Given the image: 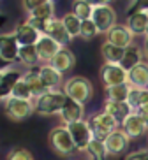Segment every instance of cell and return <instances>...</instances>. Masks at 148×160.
Segmentation results:
<instances>
[{"instance_id": "obj_1", "label": "cell", "mask_w": 148, "mask_h": 160, "mask_svg": "<svg viewBox=\"0 0 148 160\" xmlns=\"http://www.w3.org/2000/svg\"><path fill=\"white\" fill-rule=\"evenodd\" d=\"M62 90L69 99L76 100V102L83 104V106L86 102H90L92 97H94V85L85 76H72V78L65 79Z\"/></svg>"}, {"instance_id": "obj_2", "label": "cell", "mask_w": 148, "mask_h": 160, "mask_svg": "<svg viewBox=\"0 0 148 160\" xmlns=\"http://www.w3.org/2000/svg\"><path fill=\"white\" fill-rule=\"evenodd\" d=\"M67 100V95L64 93V90H48L44 95H41L39 99L33 100V108L35 113L41 116H51V114H60L64 104Z\"/></svg>"}, {"instance_id": "obj_3", "label": "cell", "mask_w": 148, "mask_h": 160, "mask_svg": "<svg viewBox=\"0 0 148 160\" xmlns=\"http://www.w3.org/2000/svg\"><path fill=\"white\" fill-rule=\"evenodd\" d=\"M48 144L57 155L60 157H67L74 153L76 146H74V141L71 137V132L65 125H60V127H55L49 130L48 134Z\"/></svg>"}, {"instance_id": "obj_4", "label": "cell", "mask_w": 148, "mask_h": 160, "mask_svg": "<svg viewBox=\"0 0 148 160\" xmlns=\"http://www.w3.org/2000/svg\"><path fill=\"white\" fill-rule=\"evenodd\" d=\"M88 123H90V127H92L94 137H95V139H100V141H104L113 130L120 128L118 120L113 118L111 114L104 113V111H99V113L92 114L90 120H88Z\"/></svg>"}, {"instance_id": "obj_5", "label": "cell", "mask_w": 148, "mask_h": 160, "mask_svg": "<svg viewBox=\"0 0 148 160\" xmlns=\"http://www.w3.org/2000/svg\"><path fill=\"white\" fill-rule=\"evenodd\" d=\"M4 111L13 122H23L28 116H32V113H35V108H33V100L7 97L4 100Z\"/></svg>"}, {"instance_id": "obj_6", "label": "cell", "mask_w": 148, "mask_h": 160, "mask_svg": "<svg viewBox=\"0 0 148 160\" xmlns=\"http://www.w3.org/2000/svg\"><path fill=\"white\" fill-rule=\"evenodd\" d=\"M71 132V137L74 141V146H76L78 151H86L90 141L94 139V132H92V127L88 120H81V122L71 123V125H65Z\"/></svg>"}, {"instance_id": "obj_7", "label": "cell", "mask_w": 148, "mask_h": 160, "mask_svg": "<svg viewBox=\"0 0 148 160\" xmlns=\"http://www.w3.org/2000/svg\"><path fill=\"white\" fill-rule=\"evenodd\" d=\"M100 79L104 86H115L122 83H129V71H125L120 63H102Z\"/></svg>"}, {"instance_id": "obj_8", "label": "cell", "mask_w": 148, "mask_h": 160, "mask_svg": "<svg viewBox=\"0 0 148 160\" xmlns=\"http://www.w3.org/2000/svg\"><path fill=\"white\" fill-rule=\"evenodd\" d=\"M92 21L95 23L100 33H108L116 25V11L113 9V5L95 7L92 12Z\"/></svg>"}, {"instance_id": "obj_9", "label": "cell", "mask_w": 148, "mask_h": 160, "mask_svg": "<svg viewBox=\"0 0 148 160\" xmlns=\"http://www.w3.org/2000/svg\"><path fill=\"white\" fill-rule=\"evenodd\" d=\"M120 128L129 136V139H138V137H143L148 132V123L145 122L139 113L132 111L124 122L120 123Z\"/></svg>"}, {"instance_id": "obj_10", "label": "cell", "mask_w": 148, "mask_h": 160, "mask_svg": "<svg viewBox=\"0 0 148 160\" xmlns=\"http://www.w3.org/2000/svg\"><path fill=\"white\" fill-rule=\"evenodd\" d=\"M129 136L125 134L122 128H116L110 134V136L104 139V146H106V151H108V157H116V155H122L127 151L129 148Z\"/></svg>"}, {"instance_id": "obj_11", "label": "cell", "mask_w": 148, "mask_h": 160, "mask_svg": "<svg viewBox=\"0 0 148 160\" xmlns=\"http://www.w3.org/2000/svg\"><path fill=\"white\" fill-rule=\"evenodd\" d=\"M106 42L113 44L116 48H122V49H127L134 44V35L129 28H127V25H118L116 23L110 32L106 33Z\"/></svg>"}, {"instance_id": "obj_12", "label": "cell", "mask_w": 148, "mask_h": 160, "mask_svg": "<svg viewBox=\"0 0 148 160\" xmlns=\"http://www.w3.org/2000/svg\"><path fill=\"white\" fill-rule=\"evenodd\" d=\"M18 51H19V44L16 41L14 30L7 33H0V55L7 63L14 65L18 62Z\"/></svg>"}, {"instance_id": "obj_13", "label": "cell", "mask_w": 148, "mask_h": 160, "mask_svg": "<svg viewBox=\"0 0 148 160\" xmlns=\"http://www.w3.org/2000/svg\"><path fill=\"white\" fill-rule=\"evenodd\" d=\"M37 71L46 90H60V86H64V74L58 72L51 63H41Z\"/></svg>"}, {"instance_id": "obj_14", "label": "cell", "mask_w": 148, "mask_h": 160, "mask_svg": "<svg viewBox=\"0 0 148 160\" xmlns=\"http://www.w3.org/2000/svg\"><path fill=\"white\" fill-rule=\"evenodd\" d=\"M60 120H62L64 125H71V123L85 120V106L67 97L62 111H60Z\"/></svg>"}, {"instance_id": "obj_15", "label": "cell", "mask_w": 148, "mask_h": 160, "mask_svg": "<svg viewBox=\"0 0 148 160\" xmlns=\"http://www.w3.org/2000/svg\"><path fill=\"white\" fill-rule=\"evenodd\" d=\"M35 49H37L41 63H49L53 60V57L62 49V46L57 41H53L51 37H48V35H41V39L35 44Z\"/></svg>"}, {"instance_id": "obj_16", "label": "cell", "mask_w": 148, "mask_h": 160, "mask_svg": "<svg viewBox=\"0 0 148 160\" xmlns=\"http://www.w3.org/2000/svg\"><path fill=\"white\" fill-rule=\"evenodd\" d=\"M44 35H48V37H51L53 41H57L62 48H67V44L72 41L71 35H69V32H67L65 27H64L62 19H58V18L48 19V27H46Z\"/></svg>"}, {"instance_id": "obj_17", "label": "cell", "mask_w": 148, "mask_h": 160, "mask_svg": "<svg viewBox=\"0 0 148 160\" xmlns=\"http://www.w3.org/2000/svg\"><path fill=\"white\" fill-rule=\"evenodd\" d=\"M14 35H16V41H18L19 46H35L37 41L41 39V33L35 28H32L27 21H23V23H19L16 27Z\"/></svg>"}, {"instance_id": "obj_18", "label": "cell", "mask_w": 148, "mask_h": 160, "mask_svg": "<svg viewBox=\"0 0 148 160\" xmlns=\"http://www.w3.org/2000/svg\"><path fill=\"white\" fill-rule=\"evenodd\" d=\"M21 76H23V72L18 71V69H13V67L7 69V71H4L2 79H0V99L5 100L7 97H11L13 88H14V85L21 79Z\"/></svg>"}, {"instance_id": "obj_19", "label": "cell", "mask_w": 148, "mask_h": 160, "mask_svg": "<svg viewBox=\"0 0 148 160\" xmlns=\"http://www.w3.org/2000/svg\"><path fill=\"white\" fill-rule=\"evenodd\" d=\"M58 72H69L72 67L76 65V57H74V53L69 49V48H62L60 51L53 57V60L49 62Z\"/></svg>"}, {"instance_id": "obj_20", "label": "cell", "mask_w": 148, "mask_h": 160, "mask_svg": "<svg viewBox=\"0 0 148 160\" xmlns=\"http://www.w3.org/2000/svg\"><path fill=\"white\" fill-rule=\"evenodd\" d=\"M129 85L134 88H146L148 85V62L143 60L129 71Z\"/></svg>"}, {"instance_id": "obj_21", "label": "cell", "mask_w": 148, "mask_h": 160, "mask_svg": "<svg viewBox=\"0 0 148 160\" xmlns=\"http://www.w3.org/2000/svg\"><path fill=\"white\" fill-rule=\"evenodd\" d=\"M102 111L108 114H111L113 118H116L120 123L124 122L125 118L132 113V108H130L127 102H115V100H104V106H102Z\"/></svg>"}, {"instance_id": "obj_22", "label": "cell", "mask_w": 148, "mask_h": 160, "mask_svg": "<svg viewBox=\"0 0 148 160\" xmlns=\"http://www.w3.org/2000/svg\"><path fill=\"white\" fill-rule=\"evenodd\" d=\"M23 79L27 81V85H28L30 92H32L33 100L39 99L41 95H44L46 92H48V90L44 88L41 78H39V71H37V69H28V71H25L23 72Z\"/></svg>"}, {"instance_id": "obj_23", "label": "cell", "mask_w": 148, "mask_h": 160, "mask_svg": "<svg viewBox=\"0 0 148 160\" xmlns=\"http://www.w3.org/2000/svg\"><path fill=\"white\" fill-rule=\"evenodd\" d=\"M125 25L132 32V35H145V30L148 25V12H132L127 16Z\"/></svg>"}, {"instance_id": "obj_24", "label": "cell", "mask_w": 148, "mask_h": 160, "mask_svg": "<svg viewBox=\"0 0 148 160\" xmlns=\"http://www.w3.org/2000/svg\"><path fill=\"white\" fill-rule=\"evenodd\" d=\"M18 62H19V65L27 67V69H33L35 65H39L41 60H39V55H37L35 46H19Z\"/></svg>"}, {"instance_id": "obj_25", "label": "cell", "mask_w": 148, "mask_h": 160, "mask_svg": "<svg viewBox=\"0 0 148 160\" xmlns=\"http://www.w3.org/2000/svg\"><path fill=\"white\" fill-rule=\"evenodd\" d=\"M143 62V49L139 46H136V44H132L130 48H127L124 53V58H122V62H120V65L124 67L125 71H130L132 67H136L138 63H141Z\"/></svg>"}, {"instance_id": "obj_26", "label": "cell", "mask_w": 148, "mask_h": 160, "mask_svg": "<svg viewBox=\"0 0 148 160\" xmlns=\"http://www.w3.org/2000/svg\"><path fill=\"white\" fill-rule=\"evenodd\" d=\"M129 92H130L129 83H122V85H115V86H104L106 100L127 102V99H129Z\"/></svg>"}, {"instance_id": "obj_27", "label": "cell", "mask_w": 148, "mask_h": 160, "mask_svg": "<svg viewBox=\"0 0 148 160\" xmlns=\"http://www.w3.org/2000/svg\"><path fill=\"white\" fill-rule=\"evenodd\" d=\"M124 53L125 49L116 48L110 42H102V46H100V55H102L104 63H120L124 58Z\"/></svg>"}, {"instance_id": "obj_28", "label": "cell", "mask_w": 148, "mask_h": 160, "mask_svg": "<svg viewBox=\"0 0 148 160\" xmlns=\"http://www.w3.org/2000/svg\"><path fill=\"white\" fill-rule=\"evenodd\" d=\"M60 19H62V23H64V27H65V30L69 32L71 39L79 37V32H81V23H83V21L78 18L74 12H67V14H64Z\"/></svg>"}, {"instance_id": "obj_29", "label": "cell", "mask_w": 148, "mask_h": 160, "mask_svg": "<svg viewBox=\"0 0 148 160\" xmlns=\"http://www.w3.org/2000/svg\"><path fill=\"white\" fill-rule=\"evenodd\" d=\"M86 155L90 157V160H106L108 158V151H106L104 141L100 139H92L88 148H86Z\"/></svg>"}, {"instance_id": "obj_30", "label": "cell", "mask_w": 148, "mask_h": 160, "mask_svg": "<svg viewBox=\"0 0 148 160\" xmlns=\"http://www.w3.org/2000/svg\"><path fill=\"white\" fill-rule=\"evenodd\" d=\"M30 18H39V19H51L55 16V0H46L43 5H39L37 9L28 12Z\"/></svg>"}, {"instance_id": "obj_31", "label": "cell", "mask_w": 148, "mask_h": 160, "mask_svg": "<svg viewBox=\"0 0 148 160\" xmlns=\"http://www.w3.org/2000/svg\"><path fill=\"white\" fill-rule=\"evenodd\" d=\"M72 12L81 19V21H85V19H92L94 7H92L86 0H74V2H72Z\"/></svg>"}, {"instance_id": "obj_32", "label": "cell", "mask_w": 148, "mask_h": 160, "mask_svg": "<svg viewBox=\"0 0 148 160\" xmlns=\"http://www.w3.org/2000/svg\"><path fill=\"white\" fill-rule=\"evenodd\" d=\"M11 97H16V99H25V100H33L32 92H30L28 85H27V81L23 79V76H21V79H19L18 83L14 85Z\"/></svg>"}, {"instance_id": "obj_33", "label": "cell", "mask_w": 148, "mask_h": 160, "mask_svg": "<svg viewBox=\"0 0 148 160\" xmlns=\"http://www.w3.org/2000/svg\"><path fill=\"white\" fill-rule=\"evenodd\" d=\"M99 28L95 27V23L92 21V19H85L81 23V32H79V37L83 39V41H92L94 37H97L99 35Z\"/></svg>"}, {"instance_id": "obj_34", "label": "cell", "mask_w": 148, "mask_h": 160, "mask_svg": "<svg viewBox=\"0 0 148 160\" xmlns=\"http://www.w3.org/2000/svg\"><path fill=\"white\" fill-rule=\"evenodd\" d=\"M143 90H145V88H134V86H130V92H129V99H127V104H129L130 108H132V111H138V109H139Z\"/></svg>"}, {"instance_id": "obj_35", "label": "cell", "mask_w": 148, "mask_h": 160, "mask_svg": "<svg viewBox=\"0 0 148 160\" xmlns=\"http://www.w3.org/2000/svg\"><path fill=\"white\" fill-rule=\"evenodd\" d=\"M7 160H33V157L27 148H13L7 155Z\"/></svg>"}, {"instance_id": "obj_36", "label": "cell", "mask_w": 148, "mask_h": 160, "mask_svg": "<svg viewBox=\"0 0 148 160\" xmlns=\"http://www.w3.org/2000/svg\"><path fill=\"white\" fill-rule=\"evenodd\" d=\"M27 23L32 27V28H35L41 35H44V32H46V27H48V19H39V18H27Z\"/></svg>"}, {"instance_id": "obj_37", "label": "cell", "mask_w": 148, "mask_h": 160, "mask_svg": "<svg viewBox=\"0 0 148 160\" xmlns=\"http://www.w3.org/2000/svg\"><path fill=\"white\" fill-rule=\"evenodd\" d=\"M129 12H148V0H132Z\"/></svg>"}, {"instance_id": "obj_38", "label": "cell", "mask_w": 148, "mask_h": 160, "mask_svg": "<svg viewBox=\"0 0 148 160\" xmlns=\"http://www.w3.org/2000/svg\"><path fill=\"white\" fill-rule=\"evenodd\" d=\"M46 0H21V5L27 12H32L33 9H37L39 5H43Z\"/></svg>"}, {"instance_id": "obj_39", "label": "cell", "mask_w": 148, "mask_h": 160, "mask_svg": "<svg viewBox=\"0 0 148 160\" xmlns=\"http://www.w3.org/2000/svg\"><path fill=\"white\" fill-rule=\"evenodd\" d=\"M124 160H148V150L132 151V153H129V155L125 157Z\"/></svg>"}, {"instance_id": "obj_40", "label": "cell", "mask_w": 148, "mask_h": 160, "mask_svg": "<svg viewBox=\"0 0 148 160\" xmlns=\"http://www.w3.org/2000/svg\"><path fill=\"white\" fill-rule=\"evenodd\" d=\"M88 4L95 9V7H102V5H111L113 4V0H86Z\"/></svg>"}, {"instance_id": "obj_41", "label": "cell", "mask_w": 148, "mask_h": 160, "mask_svg": "<svg viewBox=\"0 0 148 160\" xmlns=\"http://www.w3.org/2000/svg\"><path fill=\"white\" fill-rule=\"evenodd\" d=\"M136 113H139V114H141V116H143V120L148 123V104H145V106H141V108H139L138 111H136Z\"/></svg>"}, {"instance_id": "obj_42", "label": "cell", "mask_w": 148, "mask_h": 160, "mask_svg": "<svg viewBox=\"0 0 148 160\" xmlns=\"http://www.w3.org/2000/svg\"><path fill=\"white\" fill-rule=\"evenodd\" d=\"M11 67H13V65H11V63H7V62L2 58V55H0V71L4 72V71H7V69H11Z\"/></svg>"}, {"instance_id": "obj_43", "label": "cell", "mask_w": 148, "mask_h": 160, "mask_svg": "<svg viewBox=\"0 0 148 160\" xmlns=\"http://www.w3.org/2000/svg\"><path fill=\"white\" fill-rule=\"evenodd\" d=\"M145 51H146V55H148V37H146V41H145Z\"/></svg>"}, {"instance_id": "obj_44", "label": "cell", "mask_w": 148, "mask_h": 160, "mask_svg": "<svg viewBox=\"0 0 148 160\" xmlns=\"http://www.w3.org/2000/svg\"><path fill=\"white\" fill-rule=\"evenodd\" d=\"M145 37H148V25H146V30H145Z\"/></svg>"}, {"instance_id": "obj_45", "label": "cell", "mask_w": 148, "mask_h": 160, "mask_svg": "<svg viewBox=\"0 0 148 160\" xmlns=\"http://www.w3.org/2000/svg\"><path fill=\"white\" fill-rule=\"evenodd\" d=\"M2 74H4V72H2V71H0V79H2Z\"/></svg>"}, {"instance_id": "obj_46", "label": "cell", "mask_w": 148, "mask_h": 160, "mask_svg": "<svg viewBox=\"0 0 148 160\" xmlns=\"http://www.w3.org/2000/svg\"><path fill=\"white\" fill-rule=\"evenodd\" d=\"M0 104H4V100H2V99H0Z\"/></svg>"}, {"instance_id": "obj_47", "label": "cell", "mask_w": 148, "mask_h": 160, "mask_svg": "<svg viewBox=\"0 0 148 160\" xmlns=\"http://www.w3.org/2000/svg\"><path fill=\"white\" fill-rule=\"evenodd\" d=\"M146 90H148V85H146Z\"/></svg>"}]
</instances>
